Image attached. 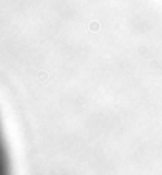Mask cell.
Listing matches in <instances>:
<instances>
[{"label": "cell", "instance_id": "6da1fadb", "mask_svg": "<svg viewBox=\"0 0 162 175\" xmlns=\"http://www.w3.org/2000/svg\"><path fill=\"white\" fill-rule=\"evenodd\" d=\"M0 175H10L9 174V162H7V152L4 148V141L0 132Z\"/></svg>", "mask_w": 162, "mask_h": 175}]
</instances>
